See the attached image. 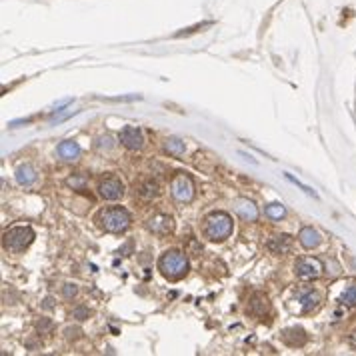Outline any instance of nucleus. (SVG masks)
Masks as SVG:
<instances>
[{
    "mask_svg": "<svg viewBox=\"0 0 356 356\" xmlns=\"http://www.w3.org/2000/svg\"><path fill=\"white\" fill-rule=\"evenodd\" d=\"M98 194L108 200V202H114V200H120L122 194H124V184L122 180H118L116 176H108L104 178L100 184H98Z\"/></svg>",
    "mask_w": 356,
    "mask_h": 356,
    "instance_id": "obj_7",
    "label": "nucleus"
},
{
    "mask_svg": "<svg viewBox=\"0 0 356 356\" xmlns=\"http://www.w3.org/2000/svg\"><path fill=\"white\" fill-rule=\"evenodd\" d=\"M264 212H266L268 218H272V220H282L286 216V208L284 204H280V202H272V204H268L264 208Z\"/></svg>",
    "mask_w": 356,
    "mask_h": 356,
    "instance_id": "obj_20",
    "label": "nucleus"
},
{
    "mask_svg": "<svg viewBox=\"0 0 356 356\" xmlns=\"http://www.w3.org/2000/svg\"><path fill=\"white\" fill-rule=\"evenodd\" d=\"M292 244H294V238L290 234H276L266 242V248L272 254H288L292 250Z\"/></svg>",
    "mask_w": 356,
    "mask_h": 356,
    "instance_id": "obj_10",
    "label": "nucleus"
},
{
    "mask_svg": "<svg viewBox=\"0 0 356 356\" xmlns=\"http://www.w3.org/2000/svg\"><path fill=\"white\" fill-rule=\"evenodd\" d=\"M44 308H52V298H46V300H44Z\"/></svg>",
    "mask_w": 356,
    "mask_h": 356,
    "instance_id": "obj_27",
    "label": "nucleus"
},
{
    "mask_svg": "<svg viewBox=\"0 0 356 356\" xmlns=\"http://www.w3.org/2000/svg\"><path fill=\"white\" fill-rule=\"evenodd\" d=\"M120 144L126 146L128 150H140L144 146V134L136 126H124L120 130Z\"/></svg>",
    "mask_w": 356,
    "mask_h": 356,
    "instance_id": "obj_8",
    "label": "nucleus"
},
{
    "mask_svg": "<svg viewBox=\"0 0 356 356\" xmlns=\"http://www.w3.org/2000/svg\"><path fill=\"white\" fill-rule=\"evenodd\" d=\"M72 316H74L76 320H86V318L90 316V310L84 308V306H78V308L72 310Z\"/></svg>",
    "mask_w": 356,
    "mask_h": 356,
    "instance_id": "obj_25",
    "label": "nucleus"
},
{
    "mask_svg": "<svg viewBox=\"0 0 356 356\" xmlns=\"http://www.w3.org/2000/svg\"><path fill=\"white\" fill-rule=\"evenodd\" d=\"M350 342H352V344L356 346V333H352V336H350Z\"/></svg>",
    "mask_w": 356,
    "mask_h": 356,
    "instance_id": "obj_28",
    "label": "nucleus"
},
{
    "mask_svg": "<svg viewBox=\"0 0 356 356\" xmlns=\"http://www.w3.org/2000/svg\"><path fill=\"white\" fill-rule=\"evenodd\" d=\"M282 340H284L288 346H292V348H296V346H304V342H306V333L302 330V328H298V326H294V328H286L282 330Z\"/></svg>",
    "mask_w": 356,
    "mask_h": 356,
    "instance_id": "obj_14",
    "label": "nucleus"
},
{
    "mask_svg": "<svg viewBox=\"0 0 356 356\" xmlns=\"http://www.w3.org/2000/svg\"><path fill=\"white\" fill-rule=\"evenodd\" d=\"M298 242H300L306 250H312V248H316V246L322 242V236H320V232L314 230L312 226H304V228L300 230V234H298Z\"/></svg>",
    "mask_w": 356,
    "mask_h": 356,
    "instance_id": "obj_13",
    "label": "nucleus"
},
{
    "mask_svg": "<svg viewBox=\"0 0 356 356\" xmlns=\"http://www.w3.org/2000/svg\"><path fill=\"white\" fill-rule=\"evenodd\" d=\"M300 302H302L304 312H310L312 308L318 306V302H320V294H318L316 290H308V292H304V294L300 296Z\"/></svg>",
    "mask_w": 356,
    "mask_h": 356,
    "instance_id": "obj_19",
    "label": "nucleus"
},
{
    "mask_svg": "<svg viewBox=\"0 0 356 356\" xmlns=\"http://www.w3.org/2000/svg\"><path fill=\"white\" fill-rule=\"evenodd\" d=\"M232 230H234V224H232L230 214L222 212V210L210 212L204 218V236L212 242L226 240L232 234Z\"/></svg>",
    "mask_w": 356,
    "mask_h": 356,
    "instance_id": "obj_1",
    "label": "nucleus"
},
{
    "mask_svg": "<svg viewBox=\"0 0 356 356\" xmlns=\"http://www.w3.org/2000/svg\"><path fill=\"white\" fill-rule=\"evenodd\" d=\"M134 192L143 198H156L160 194V184L152 178H143V180L134 182Z\"/></svg>",
    "mask_w": 356,
    "mask_h": 356,
    "instance_id": "obj_12",
    "label": "nucleus"
},
{
    "mask_svg": "<svg viewBox=\"0 0 356 356\" xmlns=\"http://www.w3.org/2000/svg\"><path fill=\"white\" fill-rule=\"evenodd\" d=\"M58 154L64 158V160H78L80 156V146L74 143V140H64L58 146Z\"/></svg>",
    "mask_w": 356,
    "mask_h": 356,
    "instance_id": "obj_15",
    "label": "nucleus"
},
{
    "mask_svg": "<svg viewBox=\"0 0 356 356\" xmlns=\"http://www.w3.org/2000/svg\"><path fill=\"white\" fill-rule=\"evenodd\" d=\"M234 210H236V214L244 220V222H254V220H258V208H256L254 202L248 200V198H238Z\"/></svg>",
    "mask_w": 356,
    "mask_h": 356,
    "instance_id": "obj_11",
    "label": "nucleus"
},
{
    "mask_svg": "<svg viewBox=\"0 0 356 356\" xmlns=\"http://www.w3.org/2000/svg\"><path fill=\"white\" fill-rule=\"evenodd\" d=\"M170 194L178 202H190L194 198V182L188 174L178 172L170 182Z\"/></svg>",
    "mask_w": 356,
    "mask_h": 356,
    "instance_id": "obj_5",
    "label": "nucleus"
},
{
    "mask_svg": "<svg viewBox=\"0 0 356 356\" xmlns=\"http://www.w3.org/2000/svg\"><path fill=\"white\" fill-rule=\"evenodd\" d=\"M32 240H34V230L30 226H14L4 232L2 244L10 252H22Z\"/></svg>",
    "mask_w": 356,
    "mask_h": 356,
    "instance_id": "obj_4",
    "label": "nucleus"
},
{
    "mask_svg": "<svg viewBox=\"0 0 356 356\" xmlns=\"http://www.w3.org/2000/svg\"><path fill=\"white\" fill-rule=\"evenodd\" d=\"M248 310L252 314H256V316H264L268 312V298L264 294H254L250 298V302H248Z\"/></svg>",
    "mask_w": 356,
    "mask_h": 356,
    "instance_id": "obj_17",
    "label": "nucleus"
},
{
    "mask_svg": "<svg viewBox=\"0 0 356 356\" xmlns=\"http://www.w3.org/2000/svg\"><path fill=\"white\" fill-rule=\"evenodd\" d=\"M88 184V178L84 174H72L70 178H66V186H70L72 190H84Z\"/></svg>",
    "mask_w": 356,
    "mask_h": 356,
    "instance_id": "obj_21",
    "label": "nucleus"
},
{
    "mask_svg": "<svg viewBox=\"0 0 356 356\" xmlns=\"http://www.w3.org/2000/svg\"><path fill=\"white\" fill-rule=\"evenodd\" d=\"M16 180H18L20 186H30L36 180V170L30 167V164L18 167L16 168Z\"/></svg>",
    "mask_w": 356,
    "mask_h": 356,
    "instance_id": "obj_16",
    "label": "nucleus"
},
{
    "mask_svg": "<svg viewBox=\"0 0 356 356\" xmlns=\"http://www.w3.org/2000/svg\"><path fill=\"white\" fill-rule=\"evenodd\" d=\"M284 178H286V180H290V182H292V184H296V186H298V188H300V190H304V192H306V194H308V196H314V198H318V194H316V192H314V190L310 188V186H306V184H304V182H300V180H298V178H294V176H292V174H288V172H286V174H284Z\"/></svg>",
    "mask_w": 356,
    "mask_h": 356,
    "instance_id": "obj_23",
    "label": "nucleus"
},
{
    "mask_svg": "<svg viewBox=\"0 0 356 356\" xmlns=\"http://www.w3.org/2000/svg\"><path fill=\"white\" fill-rule=\"evenodd\" d=\"M62 292H64V298H68V300H70V298H74V296H76L78 288H76V284H70V282H68V284H64Z\"/></svg>",
    "mask_w": 356,
    "mask_h": 356,
    "instance_id": "obj_26",
    "label": "nucleus"
},
{
    "mask_svg": "<svg viewBox=\"0 0 356 356\" xmlns=\"http://www.w3.org/2000/svg\"><path fill=\"white\" fill-rule=\"evenodd\" d=\"M158 270L168 280H180L188 272V258L180 250H167L158 260Z\"/></svg>",
    "mask_w": 356,
    "mask_h": 356,
    "instance_id": "obj_2",
    "label": "nucleus"
},
{
    "mask_svg": "<svg viewBox=\"0 0 356 356\" xmlns=\"http://www.w3.org/2000/svg\"><path fill=\"white\" fill-rule=\"evenodd\" d=\"M98 220H100V226L106 232H124L130 226L132 216L122 206H112V208L102 210L100 216H98Z\"/></svg>",
    "mask_w": 356,
    "mask_h": 356,
    "instance_id": "obj_3",
    "label": "nucleus"
},
{
    "mask_svg": "<svg viewBox=\"0 0 356 356\" xmlns=\"http://www.w3.org/2000/svg\"><path fill=\"white\" fill-rule=\"evenodd\" d=\"M340 300H342V304H346V306H356V282L354 284H350L344 292H342Z\"/></svg>",
    "mask_w": 356,
    "mask_h": 356,
    "instance_id": "obj_22",
    "label": "nucleus"
},
{
    "mask_svg": "<svg viewBox=\"0 0 356 356\" xmlns=\"http://www.w3.org/2000/svg\"><path fill=\"white\" fill-rule=\"evenodd\" d=\"M36 328H38V333L40 334H50V330H52V322H50L48 318H40V320L36 322Z\"/></svg>",
    "mask_w": 356,
    "mask_h": 356,
    "instance_id": "obj_24",
    "label": "nucleus"
},
{
    "mask_svg": "<svg viewBox=\"0 0 356 356\" xmlns=\"http://www.w3.org/2000/svg\"><path fill=\"white\" fill-rule=\"evenodd\" d=\"M172 228H174V222L168 214H154L152 218H148V230L154 234L164 236L168 232H172Z\"/></svg>",
    "mask_w": 356,
    "mask_h": 356,
    "instance_id": "obj_9",
    "label": "nucleus"
},
{
    "mask_svg": "<svg viewBox=\"0 0 356 356\" xmlns=\"http://www.w3.org/2000/svg\"><path fill=\"white\" fill-rule=\"evenodd\" d=\"M324 270V264L318 260V258H300L294 266V272L298 278L302 280H312V278H318Z\"/></svg>",
    "mask_w": 356,
    "mask_h": 356,
    "instance_id": "obj_6",
    "label": "nucleus"
},
{
    "mask_svg": "<svg viewBox=\"0 0 356 356\" xmlns=\"http://www.w3.org/2000/svg\"><path fill=\"white\" fill-rule=\"evenodd\" d=\"M164 150H167L168 154H172V156H182L184 154V150H186V146L184 143L180 140V138H167L164 140Z\"/></svg>",
    "mask_w": 356,
    "mask_h": 356,
    "instance_id": "obj_18",
    "label": "nucleus"
}]
</instances>
